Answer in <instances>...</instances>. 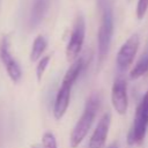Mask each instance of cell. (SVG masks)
<instances>
[{"instance_id":"obj_1","label":"cell","mask_w":148,"mask_h":148,"mask_svg":"<svg viewBox=\"0 0 148 148\" xmlns=\"http://www.w3.org/2000/svg\"><path fill=\"white\" fill-rule=\"evenodd\" d=\"M101 96L98 94H91L88 99L86 101L83 112L81 117L77 119L75 126L72 130L71 136H69V145L72 148H76L87 136L96 114L101 108Z\"/></svg>"},{"instance_id":"obj_2","label":"cell","mask_w":148,"mask_h":148,"mask_svg":"<svg viewBox=\"0 0 148 148\" xmlns=\"http://www.w3.org/2000/svg\"><path fill=\"white\" fill-rule=\"evenodd\" d=\"M147 131H148V90L143 95L141 102L136 108L132 126L127 134V143L130 146L140 145L145 140Z\"/></svg>"},{"instance_id":"obj_3","label":"cell","mask_w":148,"mask_h":148,"mask_svg":"<svg viewBox=\"0 0 148 148\" xmlns=\"http://www.w3.org/2000/svg\"><path fill=\"white\" fill-rule=\"evenodd\" d=\"M84 36H86V22L82 15H77L74 21L71 37L66 46L65 53H66V59L68 61L73 62L75 59L79 58V54L84 43Z\"/></svg>"},{"instance_id":"obj_4","label":"cell","mask_w":148,"mask_h":148,"mask_svg":"<svg viewBox=\"0 0 148 148\" xmlns=\"http://www.w3.org/2000/svg\"><path fill=\"white\" fill-rule=\"evenodd\" d=\"M113 35V17L110 10L105 12L102 17V22L97 34V53L98 64H102L109 53L111 39Z\"/></svg>"},{"instance_id":"obj_5","label":"cell","mask_w":148,"mask_h":148,"mask_svg":"<svg viewBox=\"0 0 148 148\" xmlns=\"http://www.w3.org/2000/svg\"><path fill=\"white\" fill-rule=\"evenodd\" d=\"M139 45H140V37L138 34H133L131 35L125 43L120 46L118 53H117V66L120 71H125L127 69L134 61V58L138 53L139 50Z\"/></svg>"},{"instance_id":"obj_6","label":"cell","mask_w":148,"mask_h":148,"mask_svg":"<svg viewBox=\"0 0 148 148\" xmlns=\"http://www.w3.org/2000/svg\"><path fill=\"white\" fill-rule=\"evenodd\" d=\"M0 60L9 79L14 83L20 82L22 79V69L9 51V40L7 37H3L0 42Z\"/></svg>"},{"instance_id":"obj_7","label":"cell","mask_w":148,"mask_h":148,"mask_svg":"<svg viewBox=\"0 0 148 148\" xmlns=\"http://www.w3.org/2000/svg\"><path fill=\"white\" fill-rule=\"evenodd\" d=\"M111 103L118 114H125L128 109L127 83L123 77H117L111 89Z\"/></svg>"},{"instance_id":"obj_8","label":"cell","mask_w":148,"mask_h":148,"mask_svg":"<svg viewBox=\"0 0 148 148\" xmlns=\"http://www.w3.org/2000/svg\"><path fill=\"white\" fill-rule=\"evenodd\" d=\"M111 125V113L104 112L89 140V148H104Z\"/></svg>"},{"instance_id":"obj_9","label":"cell","mask_w":148,"mask_h":148,"mask_svg":"<svg viewBox=\"0 0 148 148\" xmlns=\"http://www.w3.org/2000/svg\"><path fill=\"white\" fill-rule=\"evenodd\" d=\"M72 88H73L72 84L61 82V86L57 91L56 101H54V105H53V116L57 120H60L65 116V113L68 109Z\"/></svg>"},{"instance_id":"obj_10","label":"cell","mask_w":148,"mask_h":148,"mask_svg":"<svg viewBox=\"0 0 148 148\" xmlns=\"http://www.w3.org/2000/svg\"><path fill=\"white\" fill-rule=\"evenodd\" d=\"M84 67H86L84 57H79L77 59H75L72 62V65L66 71L65 75H64V79H62V82H66V83H69V84L74 86V83L76 82L77 77L80 76V74L82 73Z\"/></svg>"},{"instance_id":"obj_11","label":"cell","mask_w":148,"mask_h":148,"mask_svg":"<svg viewBox=\"0 0 148 148\" xmlns=\"http://www.w3.org/2000/svg\"><path fill=\"white\" fill-rule=\"evenodd\" d=\"M47 8H49V0H34L31 8V17H30V22L32 27L37 25L43 20Z\"/></svg>"},{"instance_id":"obj_12","label":"cell","mask_w":148,"mask_h":148,"mask_svg":"<svg viewBox=\"0 0 148 148\" xmlns=\"http://www.w3.org/2000/svg\"><path fill=\"white\" fill-rule=\"evenodd\" d=\"M46 46H47V42H46L45 37L42 36V35H38L34 39V43L31 45L30 57H29L30 61H32V62L38 61L42 58V54L44 53V51L46 50Z\"/></svg>"},{"instance_id":"obj_13","label":"cell","mask_w":148,"mask_h":148,"mask_svg":"<svg viewBox=\"0 0 148 148\" xmlns=\"http://www.w3.org/2000/svg\"><path fill=\"white\" fill-rule=\"evenodd\" d=\"M148 72V54H145L138 62L136 65L131 69L130 72V77L132 80L139 79L142 75H145Z\"/></svg>"},{"instance_id":"obj_14","label":"cell","mask_w":148,"mask_h":148,"mask_svg":"<svg viewBox=\"0 0 148 148\" xmlns=\"http://www.w3.org/2000/svg\"><path fill=\"white\" fill-rule=\"evenodd\" d=\"M51 60V56H44L42 57L39 60H38V64L36 66V76H37V81L40 82L42 81V77L45 73V69L47 68V65Z\"/></svg>"},{"instance_id":"obj_15","label":"cell","mask_w":148,"mask_h":148,"mask_svg":"<svg viewBox=\"0 0 148 148\" xmlns=\"http://www.w3.org/2000/svg\"><path fill=\"white\" fill-rule=\"evenodd\" d=\"M42 146L43 148H58L56 136L52 132H45L42 135Z\"/></svg>"},{"instance_id":"obj_16","label":"cell","mask_w":148,"mask_h":148,"mask_svg":"<svg viewBox=\"0 0 148 148\" xmlns=\"http://www.w3.org/2000/svg\"><path fill=\"white\" fill-rule=\"evenodd\" d=\"M148 10V0H138L136 5V17L138 20H142Z\"/></svg>"},{"instance_id":"obj_17","label":"cell","mask_w":148,"mask_h":148,"mask_svg":"<svg viewBox=\"0 0 148 148\" xmlns=\"http://www.w3.org/2000/svg\"><path fill=\"white\" fill-rule=\"evenodd\" d=\"M30 148H42L40 146H38V145H31L30 146Z\"/></svg>"},{"instance_id":"obj_18","label":"cell","mask_w":148,"mask_h":148,"mask_svg":"<svg viewBox=\"0 0 148 148\" xmlns=\"http://www.w3.org/2000/svg\"><path fill=\"white\" fill-rule=\"evenodd\" d=\"M109 148H118V146H117L116 143H112V145H111V146H110Z\"/></svg>"}]
</instances>
